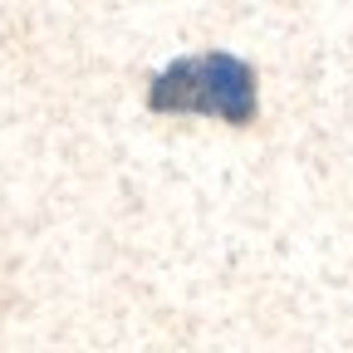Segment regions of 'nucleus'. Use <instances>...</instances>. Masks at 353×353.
Returning <instances> with one entry per match:
<instances>
[{"mask_svg":"<svg viewBox=\"0 0 353 353\" xmlns=\"http://www.w3.org/2000/svg\"><path fill=\"white\" fill-rule=\"evenodd\" d=\"M148 103L157 113H211L226 123H250L255 118V74L250 64L231 54H196L176 59L152 79Z\"/></svg>","mask_w":353,"mask_h":353,"instance_id":"f257e3e1","label":"nucleus"}]
</instances>
